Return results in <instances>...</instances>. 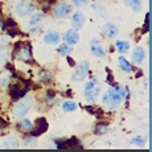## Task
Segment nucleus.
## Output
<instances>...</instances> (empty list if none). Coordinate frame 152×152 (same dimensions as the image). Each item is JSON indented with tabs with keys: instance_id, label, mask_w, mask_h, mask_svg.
<instances>
[{
	"instance_id": "1",
	"label": "nucleus",
	"mask_w": 152,
	"mask_h": 152,
	"mask_svg": "<svg viewBox=\"0 0 152 152\" xmlns=\"http://www.w3.org/2000/svg\"><path fill=\"white\" fill-rule=\"evenodd\" d=\"M33 104H34L33 97L27 93L24 97H21L20 99L16 101V103H15V106H13V115L16 116V118H24L29 111H31L32 107H33Z\"/></svg>"
},
{
	"instance_id": "2",
	"label": "nucleus",
	"mask_w": 152,
	"mask_h": 152,
	"mask_svg": "<svg viewBox=\"0 0 152 152\" xmlns=\"http://www.w3.org/2000/svg\"><path fill=\"white\" fill-rule=\"evenodd\" d=\"M123 98H122L121 93L115 89V87H110L103 95H102V103L106 107H109L110 110H114L122 103Z\"/></svg>"
},
{
	"instance_id": "3",
	"label": "nucleus",
	"mask_w": 152,
	"mask_h": 152,
	"mask_svg": "<svg viewBox=\"0 0 152 152\" xmlns=\"http://www.w3.org/2000/svg\"><path fill=\"white\" fill-rule=\"evenodd\" d=\"M15 57L21 62H32L33 53H32V45L29 42H17L15 48Z\"/></svg>"
},
{
	"instance_id": "4",
	"label": "nucleus",
	"mask_w": 152,
	"mask_h": 152,
	"mask_svg": "<svg viewBox=\"0 0 152 152\" xmlns=\"http://www.w3.org/2000/svg\"><path fill=\"white\" fill-rule=\"evenodd\" d=\"M99 93H101V89H99L98 80L95 77L91 78L89 82H86L85 89H83V97L89 103H94L97 101Z\"/></svg>"
},
{
	"instance_id": "5",
	"label": "nucleus",
	"mask_w": 152,
	"mask_h": 152,
	"mask_svg": "<svg viewBox=\"0 0 152 152\" xmlns=\"http://www.w3.org/2000/svg\"><path fill=\"white\" fill-rule=\"evenodd\" d=\"M87 74H89V62L82 61L75 66L74 73L72 74V81L73 82H82V81L86 80Z\"/></svg>"
},
{
	"instance_id": "6",
	"label": "nucleus",
	"mask_w": 152,
	"mask_h": 152,
	"mask_svg": "<svg viewBox=\"0 0 152 152\" xmlns=\"http://www.w3.org/2000/svg\"><path fill=\"white\" fill-rule=\"evenodd\" d=\"M33 12H34L33 3L27 1V0H21V1L16 3V5H15V13L20 17H27Z\"/></svg>"
},
{
	"instance_id": "7",
	"label": "nucleus",
	"mask_w": 152,
	"mask_h": 152,
	"mask_svg": "<svg viewBox=\"0 0 152 152\" xmlns=\"http://www.w3.org/2000/svg\"><path fill=\"white\" fill-rule=\"evenodd\" d=\"M57 143V148L58 150H65V151H77V150H82V145H81L80 140L77 138H70L68 140H60Z\"/></svg>"
},
{
	"instance_id": "8",
	"label": "nucleus",
	"mask_w": 152,
	"mask_h": 152,
	"mask_svg": "<svg viewBox=\"0 0 152 152\" xmlns=\"http://www.w3.org/2000/svg\"><path fill=\"white\" fill-rule=\"evenodd\" d=\"M48 122H46L45 118H40L36 121V123H33V127H32V130L29 131V135L31 136H34V138H37V136L42 135V134H45L46 131H48Z\"/></svg>"
},
{
	"instance_id": "9",
	"label": "nucleus",
	"mask_w": 152,
	"mask_h": 152,
	"mask_svg": "<svg viewBox=\"0 0 152 152\" xmlns=\"http://www.w3.org/2000/svg\"><path fill=\"white\" fill-rule=\"evenodd\" d=\"M72 11H73L72 5L68 4V3H65V1H62V3H60V4H57L54 7L53 13L57 19H64V17L69 16V15L72 13Z\"/></svg>"
},
{
	"instance_id": "10",
	"label": "nucleus",
	"mask_w": 152,
	"mask_h": 152,
	"mask_svg": "<svg viewBox=\"0 0 152 152\" xmlns=\"http://www.w3.org/2000/svg\"><path fill=\"white\" fill-rule=\"evenodd\" d=\"M90 52L97 58H103L106 56V50H104L103 45H102V42L98 39H93L90 41Z\"/></svg>"
},
{
	"instance_id": "11",
	"label": "nucleus",
	"mask_w": 152,
	"mask_h": 152,
	"mask_svg": "<svg viewBox=\"0 0 152 152\" xmlns=\"http://www.w3.org/2000/svg\"><path fill=\"white\" fill-rule=\"evenodd\" d=\"M28 93V87L27 86H20V83H15L10 86V97L13 101H17L21 97H24Z\"/></svg>"
},
{
	"instance_id": "12",
	"label": "nucleus",
	"mask_w": 152,
	"mask_h": 152,
	"mask_svg": "<svg viewBox=\"0 0 152 152\" xmlns=\"http://www.w3.org/2000/svg\"><path fill=\"white\" fill-rule=\"evenodd\" d=\"M86 24V16L81 11H75L72 16V25L74 29H82Z\"/></svg>"
},
{
	"instance_id": "13",
	"label": "nucleus",
	"mask_w": 152,
	"mask_h": 152,
	"mask_svg": "<svg viewBox=\"0 0 152 152\" xmlns=\"http://www.w3.org/2000/svg\"><path fill=\"white\" fill-rule=\"evenodd\" d=\"M61 41V34L57 31H49L44 34V42L48 45H57Z\"/></svg>"
},
{
	"instance_id": "14",
	"label": "nucleus",
	"mask_w": 152,
	"mask_h": 152,
	"mask_svg": "<svg viewBox=\"0 0 152 152\" xmlns=\"http://www.w3.org/2000/svg\"><path fill=\"white\" fill-rule=\"evenodd\" d=\"M19 147V140L15 136H5L4 139L0 140V148L4 150H15Z\"/></svg>"
},
{
	"instance_id": "15",
	"label": "nucleus",
	"mask_w": 152,
	"mask_h": 152,
	"mask_svg": "<svg viewBox=\"0 0 152 152\" xmlns=\"http://www.w3.org/2000/svg\"><path fill=\"white\" fill-rule=\"evenodd\" d=\"M145 58V49L143 46H136L132 52V61L135 65H142Z\"/></svg>"
},
{
	"instance_id": "16",
	"label": "nucleus",
	"mask_w": 152,
	"mask_h": 152,
	"mask_svg": "<svg viewBox=\"0 0 152 152\" xmlns=\"http://www.w3.org/2000/svg\"><path fill=\"white\" fill-rule=\"evenodd\" d=\"M65 41L66 44H69V45H75L78 41H80V33L77 32V29L72 28L69 29V31H66L65 33Z\"/></svg>"
},
{
	"instance_id": "17",
	"label": "nucleus",
	"mask_w": 152,
	"mask_h": 152,
	"mask_svg": "<svg viewBox=\"0 0 152 152\" xmlns=\"http://www.w3.org/2000/svg\"><path fill=\"white\" fill-rule=\"evenodd\" d=\"M103 33L107 39H115L119 33V29L115 24H111V23H107V24L103 25Z\"/></svg>"
},
{
	"instance_id": "18",
	"label": "nucleus",
	"mask_w": 152,
	"mask_h": 152,
	"mask_svg": "<svg viewBox=\"0 0 152 152\" xmlns=\"http://www.w3.org/2000/svg\"><path fill=\"white\" fill-rule=\"evenodd\" d=\"M118 61H119V66H121V69L123 70L124 73H127V74L132 73V70H134L132 69V65H131V62L124 57V56H121V57H118Z\"/></svg>"
},
{
	"instance_id": "19",
	"label": "nucleus",
	"mask_w": 152,
	"mask_h": 152,
	"mask_svg": "<svg viewBox=\"0 0 152 152\" xmlns=\"http://www.w3.org/2000/svg\"><path fill=\"white\" fill-rule=\"evenodd\" d=\"M110 131V124L107 122H98L95 124V128H94V134L95 135H104Z\"/></svg>"
},
{
	"instance_id": "20",
	"label": "nucleus",
	"mask_w": 152,
	"mask_h": 152,
	"mask_svg": "<svg viewBox=\"0 0 152 152\" xmlns=\"http://www.w3.org/2000/svg\"><path fill=\"white\" fill-rule=\"evenodd\" d=\"M32 127H33V122L29 121V119H23L17 123V128L20 131H24V132H29L32 130Z\"/></svg>"
},
{
	"instance_id": "21",
	"label": "nucleus",
	"mask_w": 152,
	"mask_h": 152,
	"mask_svg": "<svg viewBox=\"0 0 152 152\" xmlns=\"http://www.w3.org/2000/svg\"><path fill=\"white\" fill-rule=\"evenodd\" d=\"M61 107H62V110L65 111V113H73V111L77 110L78 104L75 103L74 101H72V99H68V101H65L61 104Z\"/></svg>"
},
{
	"instance_id": "22",
	"label": "nucleus",
	"mask_w": 152,
	"mask_h": 152,
	"mask_svg": "<svg viewBox=\"0 0 152 152\" xmlns=\"http://www.w3.org/2000/svg\"><path fill=\"white\" fill-rule=\"evenodd\" d=\"M115 48L119 53H127L130 50V42L128 41H122V40H116L115 41Z\"/></svg>"
},
{
	"instance_id": "23",
	"label": "nucleus",
	"mask_w": 152,
	"mask_h": 152,
	"mask_svg": "<svg viewBox=\"0 0 152 152\" xmlns=\"http://www.w3.org/2000/svg\"><path fill=\"white\" fill-rule=\"evenodd\" d=\"M45 101H46V103H48L49 106H53V104H56V103H57V101H58L57 93H56L54 90H49V91L46 93Z\"/></svg>"
},
{
	"instance_id": "24",
	"label": "nucleus",
	"mask_w": 152,
	"mask_h": 152,
	"mask_svg": "<svg viewBox=\"0 0 152 152\" xmlns=\"http://www.w3.org/2000/svg\"><path fill=\"white\" fill-rule=\"evenodd\" d=\"M42 17H44L42 12H33L31 16V20H29V25H32V27H33V25H37L42 20Z\"/></svg>"
},
{
	"instance_id": "25",
	"label": "nucleus",
	"mask_w": 152,
	"mask_h": 152,
	"mask_svg": "<svg viewBox=\"0 0 152 152\" xmlns=\"http://www.w3.org/2000/svg\"><path fill=\"white\" fill-rule=\"evenodd\" d=\"M57 52L61 56H69L73 52V48H72V45H69V44H62V45H60L57 48Z\"/></svg>"
},
{
	"instance_id": "26",
	"label": "nucleus",
	"mask_w": 152,
	"mask_h": 152,
	"mask_svg": "<svg viewBox=\"0 0 152 152\" xmlns=\"http://www.w3.org/2000/svg\"><path fill=\"white\" fill-rule=\"evenodd\" d=\"M93 10H94V12L97 13L99 17H104V16L107 15V12H106V8H104V5L98 4V3L93 4Z\"/></svg>"
},
{
	"instance_id": "27",
	"label": "nucleus",
	"mask_w": 152,
	"mask_h": 152,
	"mask_svg": "<svg viewBox=\"0 0 152 152\" xmlns=\"http://www.w3.org/2000/svg\"><path fill=\"white\" fill-rule=\"evenodd\" d=\"M128 7L134 11V12H140L143 8L142 5V0H131V3L128 4Z\"/></svg>"
},
{
	"instance_id": "28",
	"label": "nucleus",
	"mask_w": 152,
	"mask_h": 152,
	"mask_svg": "<svg viewBox=\"0 0 152 152\" xmlns=\"http://www.w3.org/2000/svg\"><path fill=\"white\" fill-rule=\"evenodd\" d=\"M39 81L40 82L48 83V82H50V81H53V75H52L50 73H48V72H41L40 73V75H39Z\"/></svg>"
},
{
	"instance_id": "29",
	"label": "nucleus",
	"mask_w": 152,
	"mask_h": 152,
	"mask_svg": "<svg viewBox=\"0 0 152 152\" xmlns=\"http://www.w3.org/2000/svg\"><path fill=\"white\" fill-rule=\"evenodd\" d=\"M130 144H132V145H139V147H143V145L145 144V139H143V138H132L130 140Z\"/></svg>"
},
{
	"instance_id": "30",
	"label": "nucleus",
	"mask_w": 152,
	"mask_h": 152,
	"mask_svg": "<svg viewBox=\"0 0 152 152\" xmlns=\"http://www.w3.org/2000/svg\"><path fill=\"white\" fill-rule=\"evenodd\" d=\"M11 83V77H1L0 78V87H3V89H5V87H8Z\"/></svg>"
},
{
	"instance_id": "31",
	"label": "nucleus",
	"mask_w": 152,
	"mask_h": 152,
	"mask_svg": "<svg viewBox=\"0 0 152 152\" xmlns=\"http://www.w3.org/2000/svg\"><path fill=\"white\" fill-rule=\"evenodd\" d=\"M24 142H25V145H27V147H29V145H33V143L36 142V138H34V136L28 135L27 138L24 139Z\"/></svg>"
},
{
	"instance_id": "32",
	"label": "nucleus",
	"mask_w": 152,
	"mask_h": 152,
	"mask_svg": "<svg viewBox=\"0 0 152 152\" xmlns=\"http://www.w3.org/2000/svg\"><path fill=\"white\" fill-rule=\"evenodd\" d=\"M72 3L75 5V7H83L89 3V0H72Z\"/></svg>"
},
{
	"instance_id": "33",
	"label": "nucleus",
	"mask_w": 152,
	"mask_h": 152,
	"mask_svg": "<svg viewBox=\"0 0 152 152\" xmlns=\"http://www.w3.org/2000/svg\"><path fill=\"white\" fill-rule=\"evenodd\" d=\"M150 31V13H147V17H145V21H144V25H143V32H148Z\"/></svg>"
},
{
	"instance_id": "34",
	"label": "nucleus",
	"mask_w": 152,
	"mask_h": 152,
	"mask_svg": "<svg viewBox=\"0 0 152 152\" xmlns=\"http://www.w3.org/2000/svg\"><path fill=\"white\" fill-rule=\"evenodd\" d=\"M5 62V53H4V49L3 46H0V66Z\"/></svg>"
},
{
	"instance_id": "35",
	"label": "nucleus",
	"mask_w": 152,
	"mask_h": 152,
	"mask_svg": "<svg viewBox=\"0 0 152 152\" xmlns=\"http://www.w3.org/2000/svg\"><path fill=\"white\" fill-rule=\"evenodd\" d=\"M0 126H1V127H5V126H8V123L5 121H3L1 118H0Z\"/></svg>"
},
{
	"instance_id": "36",
	"label": "nucleus",
	"mask_w": 152,
	"mask_h": 152,
	"mask_svg": "<svg viewBox=\"0 0 152 152\" xmlns=\"http://www.w3.org/2000/svg\"><path fill=\"white\" fill-rule=\"evenodd\" d=\"M68 62H69V65H70V66H74V65H75L74 61H72V58H70V57H68Z\"/></svg>"
},
{
	"instance_id": "37",
	"label": "nucleus",
	"mask_w": 152,
	"mask_h": 152,
	"mask_svg": "<svg viewBox=\"0 0 152 152\" xmlns=\"http://www.w3.org/2000/svg\"><path fill=\"white\" fill-rule=\"evenodd\" d=\"M123 3H124L126 5H128V4H130V3H131V0H123Z\"/></svg>"
}]
</instances>
